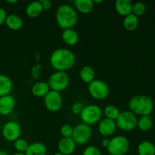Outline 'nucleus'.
Returning a JSON list of instances; mask_svg holds the SVG:
<instances>
[{"instance_id":"obj_1","label":"nucleus","mask_w":155,"mask_h":155,"mask_svg":"<svg viewBox=\"0 0 155 155\" xmlns=\"http://www.w3.org/2000/svg\"><path fill=\"white\" fill-rule=\"evenodd\" d=\"M49 64L55 71L66 72L75 65L76 56L74 53L68 48H56L50 54Z\"/></svg>"},{"instance_id":"obj_2","label":"nucleus","mask_w":155,"mask_h":155,"mask_svg":"<svg viewBox=\"0 0 155 155\" xmlns=\"http://www.w3.org/2000/svg\"><path fill=\"white\" fill-rule=\"evenodd\" d=\"M55 19L60 28H73L78 22V13L74 6L69 4H62L57 8Z\"/></svg>"},{"instance_id":"obj_3","label":"nucleus","mask_w":155,"mask_h":155,"mask_svg":"<svg viewBox=\"0 0 155 155\" xmlns=\"http://www.w3.org/2000/svg\"><path fill=\"white\" fill-rule=\"evenodd\" d=\"M129 109L136 116L151 115L154 110V104L153 100L149 96L138 95L133 97L129 101Z\"/></svg>"},{"instance_id":"obj_4","label":"nucleus","mask_w":155,"mask_h":155,"mask_svg":"<svg viewBox=\"0 0 155 155\" xmlns=\"http://www.w3.org/2000/svg\"><path fill=\"white\" fill-rule=\"evenodd\" d=\"M80 117L82 123L91 127L98 124L102 119L103 110L97 104H88L84 106Z\"/></svg>"},{"instance_id":"obj_5","label":"nucleus","mask_w":155,"mask_h":155,"mask_svg":"<svg viewBox=\"0 0 155 155\" xmlns=\"http://www.w3.org/2000/svg\"><path fill=\"white\" fill-rule=\"evenodd\" d=\"M47 83L51 90L61 92L69 86L71 78L67 72L54 71L52 74H51Z\"/></svg>"},{"instance_id":"obj_6","label":"nucleus","mask_w":155,"mask_h":155,"mask_svg":"<svg viewBox=\"0 0 155 155\" xmlns=\"http://www.w3.org/2000/svg\"><path fill=\"white\" fill-rule=\"evenodd\" d=\"M106 149L110 155H125L130 150V141L124 136H115L110 139Z\"/></svg>"},{"instance_id":"obj_7","label":"nucleus","mask_w":155,"mask_h":155,"mask_svg":"<svg viewBox=\"0 0 155 155\" xmlns=\"http://www.w3.org/2000/svg\"><path fill=\"white\" fill-rule=\"evenodd\" d=\"M117 128L122 131L130 132L137 127L138 118L130 110H125L120 114L117 119L115 120Z\"/></svg>"},{"instance_id":"obj_8","label":"nucleus","mask_w":155,"mask_h":155,"mask_svg":"<svg viewBox=\"0 0 155 155\" xmlns=\"http://www.w3.org/2000/svg\"><path fill=\"white\" fill-rule=\"evenodd\" d=\"M88 92L94 99L104 100L108 97L110 89L105 82L95 79L92 83L88 84Z\"/></svg>"},{"instance_id":"obj_9","label":"nucleus","mask_w":155,"mask_h":155,"mask_svg":"<svg viewBox=\"0 0 155 155\" xmlns=\"http://www.w3.org/2000/svg\"><path fill=\"white\" fill-rule=\"evenodd\" d=\"M92 130L90 126L80 123L74 127L72 139L77 145H83L88 143L92 139Z\"/></svg>"},{"instance_id":"obj_10","label":"nucleus","mask_w":155,"mask_h":155,"mask_svg":"<svg viewBox=\"0 0 155 155\" xmlns=\"http://www.w3.org/2000/svg\"><path fill=\"white\" fill-rule=\"evenodd\" d=\"M45 107L50 112H58L61 110L63 104V98L61 92L50 90L43 98Z\"/></svg>"},{"instance_id":"obj_11","label":"nucleus","mask_w":155,"mask_h":155,"mask_svg":"<svg viewBox=\"0 0 155 155\" xmlns=\"http://www.w3.org/2000/svg\"><path fill=\"white\" fill-rule=\"evenodd\" d=\"M21 127L17 121L10 120L3 125L2 135L6 141L14 142L21 137Z\"/></svg>"},{"instance_id":"obj_12","label":"nucleus","mask_w":155,"mask_h":155,"mask_svg":"<svg viewBox=\"0 0 155 155\" xmlns=\"http://www.w3.org/2000/svg\"><path fill=\"white\" fill-rule=\"evenodd\" d=\"M117 129V127L115 120L104 117L98 123V131L99 134L104 136V138H108L113 136L116 132Z\"/></svg>"},{"instance_id":"obj_13","label":"nucleus","mask_w":155,"mask_h":155,"mask_svg":"<svg viewBox=\"0 0 155 155\" xmlns=\"http://www.w3.org/2000/svg\"><path fill=\"white\" fill-rule=\"evenodd\" d=\"M77 148V144L74 142L72 137L64 138L61 137L59 139L58 143V152L64 155H71L74 153Z\"/></svg>"},{"instance_id":"obj_14","label":"nucleus","mask_w":155,"mask_h":155,"mask_svg":"<svg viewBox=\"0 0 155 155\" xmlns=\"http://www.w3.org/2000/svg\"><path fill=\"white\" fill-rule=\"evenodd\" d=\"M15 99L12 95H8L0 97V115H10L15 110Z\"/></svg>"},{"instance_id":"obj_15","label":"nucleus","mask_w":155,"mask_h":155,"mask_svg":"<svg viewBox=\"0 0 155 155\" xmlns=\"http://www.w3.org/2000/svg\"><path fill=\"white\" fill-rule=\"evenodd\" d=\"M61 39L66 45L74 46L78 43L80 36L74 28L65 29L61 33Z\"/></svg>"},{"instance_id":"obj_16","label":"nucleus","mask_w":155,"mask_h":155,"mask_svg":"<svg viewBox=\"0 0 155 155\" xmlns=\"http://www.w3.org/2000/svg\"><path fill=\"white\" fill-rule=\"evenodd\" d=\"M133 3L130 0H117L115 10L118 15L126 17L133 13Z\"/></svg>"},{"instance_id":"obj_17","label":"nucleus","mask_w":155,"mask_h":155,"mask_svg":"<svg viewBox=\"0 0 155 155\" xmlns=\"http://www.w3.org/2000/svg\"><path fill=\"white\" fill-rule=\"evenodd\" d=\"M74 7L80 13L88 15L93 11L95 3L92 0H75L74 2Z\"/></svg>"},{"instance_id":"obj_18","label":"nucleus","mask_w":155,"mask_h":155,"mask_svg":"<svg viewBox=\"0 0 155 155\" xmlns=\"http://www.w3.org/2000/svg\"><path fill=\"white\" fill-rule=\"evenodd\" d=\"M50 90L48 83L45 81L36 82L31 87L32 94L37 98H44Z\"/></svg>"},{"instance_id":"obj_19","label":"nucleus","mask_w":155,"mask_h":155,"mask_svg":"<svg viewBox=\"0 0 155 155\" xmlns=\"http://www.w3.org/2000/svg\"><path fill=\"white\" fill-rule=\"evenodd\" d=\"M5 24L8 29L12 30H19L24 25V21L21 16L15 14L8 15L6 18Z\"/></svg>"},{"instance_id":"obj_20","label":"nucleus","mask_w":155,"mask_h":155,"mask_svg":"<svg viewBox=\"0 0 155 155\" xmlns=\"http://www.w3.org/2000/svg\"><path fill=\"white\" fill-rule=\"evenodd\" d=\"M13 89L12 79L7 75L0 74V97L10 95Z\"/></svg>"},{"instance_id":"obj_21","label":"nucleus","mask_w":155,"mask_h":155,"mask_svg":"<svg viewBox=\"0 0 155 155\" xmlns=\"http://www.w3.org/2000/svg\"><path fill=\"white\" fill-rule=\"evenodd\" d=\"M43 8L40 1H34L27 5L26 7V15L30 18H36L43 12Z\"/></svg>"},{"instance_id":"obj_22","label":"nucleus","mask_w":155,"mask_h":155,"mask_svg":"<svg viewBox=\"0 0 155 155\" xmlns=\"http://www.w3.org/2000/svg\"><path fill=\"white\" fill-rule=\"evenodd\" d=\"M26 155H46L47 148L45 144L39 142H33L29 144L27 151L25 152Z\"/></svg>"},{"instance_id":"obj_23","label":"nucleus","mask_w":155,"mask_h":155,"mask_svg":"<svg viewBox=\"0 0 155 155\" xmlns=\"http://www.w3.org/2000/svg\"><path fill=\"white\" fill-rule=\"evenodd\" d=\"M80 77L83 83L89 84L95 80V71L89 65L83 67L80 71Z\"/></svg>"},{"instance_id":"obj_24","label":"nucleus","mask_w":155,"mask_h":155,"mask_svg":"<svg viewBox=\"0 0 155 155\" xmlns=\"http://www.w3.org/2000/svg\"><path fill=\"white\" fill-rule=\"evenodd\" d=\"M139 17L133 15V13L127 16L124 17V21H123V25L124 29L127 31H134L139 26Z\"/></svg>"},{"instance_id":"obj_25","label":"nucleus","mask_w":155,"mask_h":155,"mask_svg":"<svg viewBox=\"0 0 155 155\" xmlns=\"http://www.w3.org/2000/svg\"><path fill=\"white\" fill-rule=\"evenodd\" d=\"M139 155H155V145L150 141H142L137 147Z\"/></svg>"},{"instance_id":"obj_26","label":"nucleus","mask_w":155,"mask_h":155,"mask_svg":"<svg viewBox=\"0 0 155 155\" xmlns=\"http://www.w3.org/2000/svg\"><path fill=\"white\" fill-rule=\"evenodd\" d=\"M153 118L151 115H147V116L140 117L139 119H138L137 127L143 132L149 131L153 127Z\"/></svg>"},{"instance_id":"obj_27","label":"nucleus","mask_w":155,"mask_h":155,"mask_svg":"<svg viewBox=\"0 0 155 155\" xmlns=\"http://www.w3.org/2000/svg\"><path fill=\"white\" fill-rule=\"evenodd\" d=\"M120 112L117 106L114 104H108L103 110V115H104L105 118H107V119L116 120Z\"/></svg>"},{"instance_id":"obj_28","label":"nucleus","mask_w":155,"mask_h":155,"mask_svg":"<svg viewBox=\"0 0 155 155\" xmlns=\"http://www.w3.org/2000/svg\"><path fill=\"white\" fill-rule=\"evenodd\" d=\"M13 146L17 152L25 153L29 146V143L25 139L20 137L13 142Z\"/></svg>"},{"instance_id":"obj_29","label":"nucleus","mask_w":155,"mask_h":155,"mask_svg":"<svg viewBox=\"0 0 155 155\" xmlns=\"http://www.w3.org/2000/svg\"><path fill=\"white\" fill-rule=\"evenodd\" d=\"M146 12V6L142 2H136L133 4V14L137 17L145 15Z\"/></svg>"},{"instance_id":"obj_30","label":"nucleus","mask_w":155,"mask_h":155,"mask_svg":"<svg viewBox=\"0 0 155 155\" xmlns=\"http://www.w3.org/2000/svg\"><path fill=\"white\" fill-rule=\"evenodd\" d=\"M61 135L62 137L64 138H71L72 137L73 133H74V127L71 124H64L60 130Z\"/></svg>"},{"instance_id":"obj_31","label":"nucleus","mask_w":155,"mask_h":155,"mask_svg":"<svg viewBox=\"0 0 155 155\" xmlns=\"http://www.w3.org/2000/svg\"><path fill=\"white\" fill-rule=\"evenodd\" d=\"M82 155H102L99 148L95 145H89L83 151Z\"/></svg>"},{"instance_id":"obj_32","label":"nucleus","mask_w":155,"mask_h":155,"mask_svg":"<svg viewBox=\"0 0 155 155\" xmlns=\"http://www.w3.org/2000/svg\"><path fill=\"white\" fill-rule=\"evenodd\" d=\"M83 107H84V106H83V104H82L81 102H80V101H77V102H74V104L71 105V111H72V113L74 114H76V115H80V114H81L82 110H83Z\"/></svg>"},{"instance_id":"obj_33","label":"nucleus","mask_w":155,"mask_h":155,"mask_svg":"<svg viewBox=\"0 0 155 155\" xmlns=\"http://www.w3.org/2000/svg\"><path fill=\"white\" fill-rule=\"evenodd\" d=\"M42 69V65L36 64L32 68V77L33 79H36L40 76V71Z\"/></svg>"},{"instance_id":"obj_34","label":"nucleus","mask_w":155,"mask_h":155,"mask_svg":"<svg viewBox=\"0 0 155 155\" xmlns=\"http://www.w3.org/2000/svg\"><path fill=\"white\" fill-rule=\"evenodd\" d=\"M7 16L8 15L6 11L3 8L0 7V26L3 25L5 24Z\"/></svg>"},{"instance_id":"obj_35","label":"nucleus","mask_w":155,"mask_h":155,"mask_svg":"<svg viewBox=\"0 0 155 155\" xmlns=\"http://www.w3.org/2000/svg\"><path fill=\"white\" fill-rule=\"evenodd\" d=\"M41 4L42 5V8L43 10L48 11L51 8V2L50 0H43V1H40Z\"/></svg>"},{"instance_id":"obj_36","label":"nucleus","mask_w":155,"mask_h":155,"mask_svg":"<svg viewBox=\"0 0 155 155\" xmlns=\"http://www.w3.org/2000/svg\"><path fill=\"white\" fill-rule=\"evenodd\" d=\"M109 142H110V139H109L108 138H104V139L101 141V145H102V146L104 147V148H107L109 145Z\"/></svg>"},{"instance_id":"obj_37","label":"nucleus","mask_w":155,"mask_h":155,"mask_svg":"<svg viewBox=\"0 0 155 155\" xmlns=\"http://www.w3.org/2000/svg\"><path fill=\"white\" fill-rule=\"evenodd\" d=\"M8 3H9V4H15V3L18 2V1L17 0H8L7 1Z\"/></svg>"},{"instance_id":"obj_38","label":"nucleus","mask_w":155,"mask_h":155,"mask_svg":"<svg viewBox=\"0 0 155 155\" xmlns=\"http://www.w3.org/2000/svg\"><path fill=\"white\" fill-rule=\"evenodd\" d=\"M0 155H9L8 153L6 152L5 151H3V150H0Z\"/></svg>"},{"instance_id":"obj_39","label":"nucleus","mask_w":155,"mask_h":155,"mask_svg":"<svg viewBox=\"0 0 155 155\" xmlns=\"http://www.w3.org/2000/svg\"><path fill=\"white\" fill-rule=\"evenodd\" d=\"M94 3L95 4H100V3H102L103 1L102 0H95V1H93Z\"/></svg>"},{"instance_id":"obj_40","label":"nucleus","mask_w":155,"mask_h":155,"mask_svg":"<svg viewBox=\"0 0 155 155\" xmlns=\"http://www.w3.org/2000/svg\"><path fill=\"white\" fill-rule=\"evenodd\" d=\"M12 155H26L25 153H21V152H15Z\"/></svg>"},{"instance_id":"obj_41","label":"nucleus","mask_w":155,"mask_h":155,"mask_svg":"<svg viewBox=\"0 0 155 155\" xmlns=\"http://www.w3.org/2000/svg\"><path fill=\"white\" fill-rule=\"evenodd\" d=\"M53 155H64V154H61L60 152H57V153H55V154H54Z\"/></svg>"},{"instance_id":"obj_42","label":"nucleus","mask_w":155,"mask_h":155,"mask_svg":"<svg viewBox=\"0 0 155 155\" xmlns=\"http://www.w3.org/2000/svg\"><path fill=\"white\" fill-rule=\"evenodd\" d=\"M108 155H110V154H108Z\"/></svg>"}]
</instances>
